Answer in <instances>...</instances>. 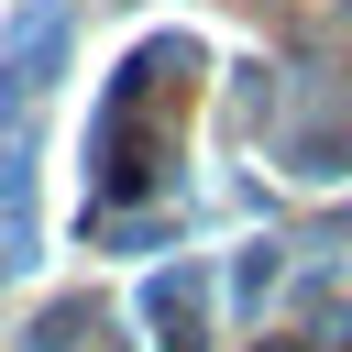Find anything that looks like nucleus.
<instances>
[{
    "label": "nucleus",
    "instance_id": "nucleus-1",
    "mask_svg": "<svg viewBox=\"0 0 352 352\" xmlns=\"http://www.w3.org/2000/svg\"><path fill=\"white\" fill-rule=\"evenodd\" d=\"M198 308H209V275H198V264H165V275L143 286V319H154V341H165V352H198V341H209V330H198Z\"/></svg>",
    "mask_w": 352,
    "mask_h": 352
},
{
    "label": "nucleus",
    "instance_id": "nucleus-2",
    "mask_svg": "<svg viewBox=\"0 0 352 352\" xmlns=\"http://www.w3.org/2000/svg\"><path fill=\"white\" fill-rule=\"evenodd\" d=\"M77 330H88V308H77V297H66V308H44V319H33V330H22V352H66V341H77Z\"/></svg>",
    "mask_w": 352,
    "mask_h": 352
}]
</instances>
